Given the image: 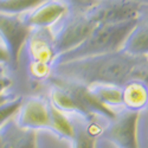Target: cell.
I'll use <instances>...</instances> for the list:
<instances>
[{"label": "cell", "instance_id": "26", "mask_svg": "<svg viewBox=\"0 0 148 148\" xmlns=\"http://www.w3.org/2000/svg\"><path fill=\"white\" fill-rule=\"evenodd\" d=\"M98 1H100V0H98Z\"/></svg>", "mask_w": 148, "mask_h": 148}, {"label": "cell", "instance_id": "8", "mask_svg": "<svg viewBox=\"0 0 148 148\" xmlns=\"http://www.w3.org/2000/svg\"><path fill=\"white\" fill-rule=\"evenodd\" d=\"M70 12L63 0H44L26 13L20 16L30 29H52Z\"/></svg>", "mask_w": 148, "mask_h": 148}, {"label": "cell", "instance_id": "12", "mask_svg": "<svg viewBox=\"0 0 148 148\" xmlns=\"http://www.w3.org/2000/svg\"><path fill=\"white\" fill-rule=\"evenodd\" d=\"M122 108L140 114L148 109V84L140 79H130L123 84Z\"/></svg>", "mask_w": 148, "mask_h": 148}, {"label": "cell", "instance_id": "25", "mask_svg": "<svg viewBox=\"0 0 148 148\" xmlns=\"http://www.w3.org/2000/svg\"><path fill=\"white\" fill-rule=\"evenodd\" d=\"M0 148H1V141H0Z\"/></svg>", "mask_w": 148, "mask_h": 148}, {"label": "cell", "instance_id": "7", "mask_svg": "<svg viewBox=\"0 0 148 148\" xmlns=\"http://www.w3.org/2000/svg\"><path fill=\"white\" fill-rule=\"evenodd\" d=\"M31 29L26 26L20 16L6 14L0 12V39L4 42L12 58L13 69L17 68L20 51Z\"/></svg>", "mask_w": 148, "mask_h": 148}, {"label": "cell", "instance_id": "5", "mask_svg": "<svg viewBox=\"0 0 148 148\" xmlns=\"http://www.w3.org/2000/svg\"><path fill=\"white\" fill-rule=\"evenodd\" d=\"M141 5L130 0H100L87 16L97 25H113L138 20Z\"/></svg>", "mask_w": 148, "mask_h": 148}, {"label": "cell", "instance_id": "15", "mask_svg": "<svg viewBox=\"0 0 148 148\" xmlns=\"http://www.w3.org/2000/svg\"><path fill=\"white\" fill-rule=\"evenodd\" d=\"M50 130L55 133L59 139H64L71 142L75 136V126L72 119L57 110L50 104Z\"/></svg>", "mask_w": 148, "mask_h": 148}, {"label": "cell", "instance_id": "3", "mask_svg": "<svg viewBox=\"0 0 148 148\" xmlns=\"http://www.w3.org/2000/svg\"><path fill=\"white\" fill-rule=\"evenodd\" d=\"M97 27L87 14L69 13L51 29L57 57L81 45Z\"/></svg>", "mask_w": 148, "mask_h": 148}, {"label": "cell", "instance_id": "24", "mask_svg": "<svg viewBox=\"0 0 148 148\" xmlns=\"http://www.w3.org/2000/svg\"><path fill=\"white\" fill-rule=\"evenodd\" d=\"M133 3H136L141 6H148V0H130Z\"/></svg>", "mask_w": 148, "mask_h": 148}, {"label": "cell", "instance_id": "6", "mask_svg": "<svg viewBox=\"0 0 148 148\" xmlns=\"http://www.w3.org/2000/svg\"><path fill=\"white\" fill-rule=\"evenodd\" d=\"M14 120L24 129L34 132L40 129L50 130V103L40 96L24 98Z\"/></svg>", "mask_w": 148, "mask_h": 148}, {"label": "cell", "instance_id": "13", "mask_svg": "<svg viewBox=\"0 0 148 148\" xmlns=\"http://www.w3.org/2000/svg\"><path fill=\"white\" fill-rule=\"evenodd\" d=\"M121 50L133 57L148 56V24L138 20L126 37Z\"/></svg>", "mask_w": 148, "mask_h": 148}, {"label": "cell", "instance_id": "16", "mask_svg": "<svg viewBox=\"0 0 148 148\" xmlns=\"http://www.w3.org/2000/svg\"><path fill=\"white\" fill-rule=\"evenodd\" d=\"M72 121H73V126H75V136L71 140L72 148H96V143L98 139L92 136L85 129L84 120L77 117V120H72Z\"/></svg>", "mask_w": 148, "mask_h": 148}, {"label": "cell", "instance_id": "4", "mask_svg": "<svg viewBox=\"0 0 148 148\" xmlns=\"http://www.w3.org/2000/svg\"><path fill=\"white\" fill-rule=\"evenodd\" d=\"M140 113L120 109L115 117L109 121L102 138L113 142L117 148H140L138 139V126Z\"/></svg>", "mask_w": 148, "mask_h": 148}, {"label": "cell", "instance_id": "9", "mask_svg": "<svg viewBox=\"0 0 148 148\" xmlns=\"http://www.w3.org/2000/svg\"><path fill=\"white\" fill-rule=\"evenodd\" d=\"M23 47L29 60L53 65L57 58L51 29H31Z\"/></svg>", "mask_w": 148, "mask_h": 148}, {"label": "cell", "instance_id": "20", "mask_svg": "<svg viewBox=\"0 0 148 148\" xmlns=\"http://www.w3.org/2000/svg\"><path fill=\"white\" fill-rule=\"evenodd\" d=\"M68 5L70 12L79 14H87L98 3V0H63Z\"/></svg>", "mask_w": 148, "mask_h": 148}, {"label": "cell", "instance_id": "18", "mask_svg": "<svg viewBox=\"0 0 148 148\" xmlns=\"http://www.w3.org/2000/svg\"><path fill=\"white\" fill-rule=\"evenodd\" d=\"M23 100H24L23 96H17V97H12L11 100L0 104V128L6 122L16 117L18 110L23 103Z\"/></svg>", "mask_w": 148, "mask_h": 148}, {"label": "cell", "instance_id": "17", "mask_svg": "<svg viewBox=\"0 0 148 148\" xmlns=\"http://www.w3.org/2000/svg\"><path fill=\"white\" fill-rule=\"evenodd\" d=\"M44 0H0V12L6 14L21 16L39 5Z\"/></svg>", "mask_w": 148, "mask_h": 148}, {"label": "cell", "instance_id": "14", "mask_svg": "<svg viewBox=\"0 0 148 148\" xmlns=\"http://www.w3.org/2000/svg\"><path fill=\"white\" fill-rule=\"evenodd\" d=\"M89 92L102 106L117 110L122 109V87L115 84H94L87 87Z\"/></svg>", "mask_w": 148, "mask_h": 148}, {"label": "cell", "instance_id": "21", "mask_svg": "<svg viewBox=\"0 0 148 148\" xmlns=\"http://www.w3.org/2000/svg\"><path fill=\"white\" fill-rule=\"evenodd\" d=\"M0 65H8L11 68H13L11 55L1 39H0Z\"/></svg>", "mask_w": 148, "mask_h": 148}, {"label": "cell", "instance_id": "27", "mask_svg": "<svg viewBox=\"0 0 148 148\" xmlns=\"http://www.w3.org/2000/svg\"><path fill=\"white\" fill-rule=\"evenodd\" d=\"M147 57H148V56H147Z\"/></svg>", "mask_w": 148, "mask_h": 148}, {"label": "cell", "instance_id": "11", "mask_svg": "<svg viewBox=\"0 0 148 148\" xmlns=\"http://www.w3.org/2000/svg\"><path fill=\"white\" fill-rule=\"evenodd\" d=\"M1 148H38V135L34 130L24 129L14 119L0 128Z\"/></svg>", "mask_w": 148, "mask_h": 148}, {"label": "cell", "instance_id": "1", "mask_svg": "<svg viewBox=\"0 0 148 148\" xmlns=\"http://www.w3.org/2000/svg\"><path fill=\"white\" fill-rule=\"evenodd\" d=\"M145 57H133L122 50L113 53L75 59L52 66L57 79L77 83L84 87L94 84H115L122 87L134 79L138 65Z\"/></svg>", "mask_w": 148, "mask_h": 148}, {"label": "cell", "instance_id": "10", "mask_svg": "<svg viewBox=\"0 0 148 148\" xmlns=\"http://www.w3.org/2000/svg\"><path fill=\"white\" fill-rule=\"evenodd\" d=\"M51 82L50 91H49V98L47 101L52 107H55L57 110L64 113L66 115H72L83 119L84 121H89L96 115L90 114L87 109L83 107L81 101L75 96L71 90H69L63 84L59 82L50 78L49 79Z\"/></svg>", "mask_w": 148, "mask_h": 148}, {"label": "cell", "instance_id": "22", "mask_svg": "<svg viewBox=\"0 0 148 148\" xmlns=\"http://www.w3.org/2000/svg\"><path fill=\"white\" fill-rule=\"evenodd\" d=\"M12 85V79L0 65V95L6 94V90Z\"/></svg>", "mask_w": 148, "mask_h": 148}, {"label": "cell", "instance_id": "2", "mask_svg": "<svg viewBox=\"0 0 148 148\" xmlns=\"http://www.w3.org/2000/svg\"><path fill=\"white\" fill-rule=\"evenodd\" d=\"M136 23L138 20H132L121 24H113V25H97V27L81 45L59 55L56 58L53 65L75 59L120 51L126 37Z\"/></svg>", "mask_w": 148, "mask_h": 148}, {"label": "cell", "instance_id": "23", "mask_svg": "<svg viewBox=\"0 0 148 148\" xmlns=\"http://www.w3.org/2000/svg\"><path fill=\"white\" fill-rule=\"evenodd\" d=\"M138 20H140V21H143V23L148 24V6H141L140 14H139Z\"/></svg>", "mask_w": 148, "mask_h": 148}, {"label": "cell", "instance_id": "19", "mask_svg": "<svg viewBox=\"0 0 148 148\" xmlns=\"http://www.w3.org/2000/svg\"><path fill=\"white\" fill-rule=\"evenodd\" d=\"M27 73L33 81H49L52 76V65L40 63V62L29 60L27 63Z\"/></svg>", "mask_w": 148, "mask_h": 148}]
</instances>
